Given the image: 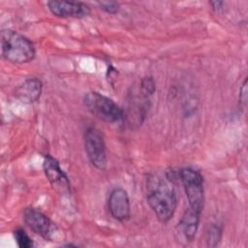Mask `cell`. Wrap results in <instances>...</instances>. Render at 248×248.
Segmentation results:
<instances>
[{"label":"cell","mask_w":248,"mask_h":248,"mask_svg":"<svg viewBox=\"0 0 248 248\" xmlns=\"http://www.w3.org/2000/svg\"><path fill=\"white\" fill-rule=\"evenodd\" d=\"M166 176L149 174L146 178V200L155 213L157 219L163 223H168L174 215L177 206L175 191Z\"/></svg>","instance_id":"1"},{"label":"cell","mask_w":248,"mask_h":248,"mask_svg":"<svg viewBox=\"0 0 248 248\" xmlns=\"http://www.w3.org/2000/svg\"><path fill=\"white\" fill-rule=\"evenodd\" d=\"M1 54L8 62L25 64L35 58L36 48L24 35L12 29H3L1 31Z\"/></svg>","instance_id":"2"},{"label":"cell","mask_w":248,"mask_h":248,"mask_svg":"<svg viewBox=\"0 0 248 248\" xmlns=\"http://www.w3.org/2000/svg\"><path fill=\"white\" fill-rule=\"evenodd\" d=\"M83 103L88 111L107 123L123 119V109L112 99L100 92H87L83 96Z\"/></svg>","instance_id":"3"},{"label":"cell","mask_w":248,"mask_h":248,"mask_svg":"<svg viewBox=\"0 0 248 248\" xmlns=\"http://www.w3.org/2000/svg\"><path fill=\"white\" fill-rule=\"evenodd\" d=\"M178 181L181 182L190 208L202 213L204 206L203 177L192 168L178 169Z\"/></svg>","instance_id":"4"},{"label":"cell","mask_w":248,"mask_h":248,"mask_svg":"<svg viewBox=\"0 0 248 248\" xmlns=\"http://www.w3.org/2000/svg\"><path fill=\"white\" fill-rule=\"evenodd\" d=\"M84 149L91 165L97 170H103L108 165V156L105 139L97 127L88 126L83 135Z\"/></svg>","instance_id":"5"},{"label":"cell","mask_w":248,"mask_h":248,"mask_svg":"<svg viewBox=\"0 0 248 248\" xmlns=\"http://www.w3.org/2000/svg\"><path fill=\"white\" fill-rule=\"evenodd\" d=\"M50 13L62 18H82L90 15V8L87 4L80 1L52 0L46 3Z\"/></svg>","instance_id":"6"},{"label":"cell","mask_w":248,"mask_h":248,"mask_svg":"<svg viewBox=\"0 0 248 248\" xmlns=\"http://www.w3.org/2000/svg\"><path fill=\"white\" fill-rule=\"evenodd\" d=\"M43 168L45 174L53 187V189L60 194H70L71 193V183L61 169L58 161L50 155H46L43 163Z\"/></svg>","instance_id":"7"},{"label":"cell","mask_w":248,"mask_h":248,"mask_svg":"<svg viewBox=\"0 0 248 248\" xmlns=\"http://www.w3.org/2000/svg\"><path fill=\"white\" fill-rule=\"evenodd\" d=\"M23 220L33 232L46 240H51L52 233L55 231V226L42 211L32 207L26 208L23 212Z\"/></svg>","instance_id":"8"},{"label":"cell","mask_w":248,"mask_h":248,"mask_svg":"<svg viewBox=\"0 0 248 248\" xmlns=\"http://www.w3.org/2000/svg\"><path fill=\"white\" fill-rule=\"evenodd\" d=\"M108 208L115 220L127 221L131 216V203L127 191L120 187L112 189L108 199Z\"/></svg>","instance_id":"9"},{"label":"cell","mask_w":248,"mask_h":248,"mask_svg":"<svg viewBox=\"0 0 248 248\" xmlns=\"http://www.w3.org/2000/svg\"><path fill=\"white\" fill-rule=\"evenodd\" d=\"M43 90V83L40 78L32 77L25 78L15 89V96L20 102L25 104H32L37 102Z\"/></svg>","instance_id":"10"},{"label":"cell","mask_w":248,"mask_h":248,"mask_svg":"<svg viewBox=\"0 0 248 248\" xmlns=\"http://www.w3.org/2000/svg\"><path fill=\"white\" fill-rule=\"evenodd\" d=\"M201 215L202 213L188 207L181 216L177 228L187 242L194 241L199 229Z\"/></svg>","instance_id":"11"},{"label":"cell","mask_w":248,"mask_h":248,"mask_svg":"<svg viewBox=\"0 0 248 248\" xmlns=\"http://www.w3.org/2000/svg\"><path fill=\"white\" fill-rule=\"evenodd\" d=\"M223 229L220 225L213 223L210 224L205 232V241L208 247H216L221 241Z\"/></svg>","instance_id":"12"},{"label":"cell","mask_w":248,"mask_h":248,"mask_svg":"<svg viewBox=\"0 0 248 248\" xmlns=\"http://www.w3.org/2000/svg\"><path fill=\"white\" fill-rule=\"evenodd\" d=\"M13 233L16 242L19 248H31L34 246L32 238L26 233V232L23 229L17 228L14 231Z\"/></svg>","instance_id":"13"},{"label":"cell","mask_w":248,"mask_h":248,"mask_svg":"<svg viewBox=\"0 0 248 248\" xmlns=\"http://www.w3.org/2000/svg\"><path fill=\"white\" fill-rule=\"evenodd\" d=\"M140 90L148 97L153 95L156 90V83L153 77L147 76L142 78L140 82Z\"/></svg>","instance_id":"14"},{"label":"cell","mask_w":248,"mask_h":248,"mask_svg":"<svg viewBox=\"0 0 248 248\" xmlns=\"http://www.w3.org/2000/svg\"><path fill=\"white\" fill-rule=\"evenodd\" d=\"M97 5L101 10L110 15L117 14L120 9V4L117 1H99Z\"/></svg>","instance_id":"15"},{"label":"cell","mask_w":248,"mask_h":248,"mask_svg":"<svg viewBox=\"0 0 248 248\" xmlns=\"http://www.w3.org/2000/svg\"><path fill=\"white\" fill-rule=\"evenodd\" d=\"M247 104V78L244 79L239 89V106L244 108Z\"/></svg>","instance_id":"16"},{"label":"cell","mask_w":248,"mask_h":248,"mask_svg":"<svg viewBox=\"0 0 248 248\" xmlns=\"http://www.w3.org/2000/svg\"><path fill=\"white\" fill-rule=\"evenodd\" d=\"M209 4L211 5V7H212L213 10L219 11V10L223 9V7H224V5H225V2H224V1H211Z\"/></svg>","instance_id":"17"}]
</instances>
